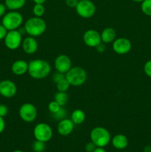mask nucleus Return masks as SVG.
Returning a JSON list of instances; mask_svg holds the SVG:
<instances>
[{
    "label": "nucleus",
    "instance_id": "4468645a",
    "mask_svg": "<svg viewBox=\"0 0 151 152\" xmlns=\"http://www.w3.org/2000/svg\"><path fill=\"white\" fill-rule=\"evenodd\" d=\"M38 42L35 37L29 36L22 40V47L24 52L27 54H33L38 50Z\"/></svg>",
    "mask_w": 151,
    "mask_h": 152
},
{
    "label": "nucleus",
    "instance_id": "a19ab883",
    "mask_svg": "<svg viewBox=\"0 0 151 152\" xmlns=\"http://www.w3.org/2000/svg\"><path fill=\"white\" fill-rule=\"evenodd\" d=\"M13 152H23V151H21V150H15V151H13Z\"/></svg>",
    "mask_w": 151,
    "mask_h": 152
},
{
    "label": "nucleus",
    "instance_id": "5701e85b",
    "mask_svg": "<svg viewBox=\"0 0 151 152\" xmlns=\"http://www.w3.org/2000/svg\"><path fill=\"white\" fill-rule=\"evenodd\" d=\"M141 10L144 14L151 16V0H144L141 4Z\"/></svg>",
    "mask_w": 151,
    "mask_h": 152
},
{
    "label": "nucleus",
    "instance_id": "6e6552de",
    "mask_svg": "<svg viewBox=\"0 0 151 152\" xmlns=\"http://www.w3.org/2000/svg\"><path fill=\"white\" fill-rule=\"evenodd\" d=\"M22 35L18 30L8 31L4 39V45L9 50H14L22 45Z\"/></svg>",
    "mask_w": 151,
    "mask_h": 152
},
{
    "label": "nucleus",
    "instance_id": "ea45409f",
    "mask_svg": "<svg viewBox=\"0 0 151 152\" xmlns=\"http://www.w3.org/2000/svg\"><path fill=\"white\" fill-rule=\"evenodd\" d=\"M133 1H135V2H141L142 3V1H144V0H133Z\"/></svg>",
    "mask_w": 151,
    "mask_h": 152
},
{
    "label": "nucleus",
    "instance_id": "4be33fe9",
    "mask_svg": "<svg viewBox=\"0 0 151 152\" xmlns=\"http://www.w3.org/2000/svg\"><path fill=\"white\" fill-rule=\"evenodd\" d=\"M56 85L58 91L62 92H66L67 91H68V89L70 88V83H68V81L65 77L61 80L60 81L58 82V83H56Z\"/></svg>",
    "mask_w": 151,
    "mask_h": 152
},
{
    "label": "nucleus",
    "instance_id": "2f4dec72",
    "mask_svg": "<svg viewBox=\"0 0 151 152\" xmlns=\"http://www.w3.org/2000/svg\"><path fill=\"white\" fill-rule=\"evenodd\" d=\"M78 2V0H65V3H66L67 6L69 7H72V8L76 7Z\"/></svg>",
    "mask_w": 151,
    "mask_h": 152
},
{
    "label": "nucleus",
    "instance_id": "473e14b6",
    "mask_svg": "<svg viewBox=\"0 0 151 152\" xmlns=\"http://www.w3.org/2000/svg\"><path fill=\"white\" fill-rule=\"evenodd\" d=\"M96 50H97V52H99V53H104V52L105 51V50H106V46H105V43L104 42H101L100 44L98 45L96 47Z\"/></svg>",
    "mask_w": 151,
    "mask_h": 152
},
{
    "label": "nucleus",
    "instance_id": "a211bd4d",
    "mask_svg": "<svg viewBox=\"0 0 151 152\" xmlns=\"http://www.w3.org/2000/svg\"><path fill=\"white\" fill-rule=\"evenodd\" d=\"M102 42L105 44L111 43L116 39V31L113 28H106L101 33Z\"/></svg>",
    "mask_w": 151,
    "mask_h": 152
},
{
    "label": "nucleus",
    "instance_id": "412c9836",
    "mask_svg": "<svg viewBox=\"0 0 151 152\" xmlns=\"http://www.w3.org/2000/svg\"><path fill=\"white\" fill-rule=\"evenodd\" d=\"M68 99V95L66 92L58 91L54 96V100L56 101L62 107L65 105Z\"/></svg>",
    "mask_w": 151,
    "mask_h": 152
},
{
    "label": "nucleus",
    "instance_id": "39448f33",
    "mask_svg": "<svg viewBox=\"0 0 151 152\" xmlns=\"http://www.w3.org/2000/svg\"><path fill=\"white\" fill-rule=\"evenodd\" d=\"M22 22V15L16 10H10L8 13H6L1 21V24L7 31L18 30L21 27Z\"/></svg>",
    "mask_w": 151,
    "mask_h": 152
},
{
    "label": "nucleus",
    "instance_id": "f8f14e48",
    "mask_svg": "<svg viewBox=\"0 0 151 152\" xmlns=\"http://www.w3.org/2000/svg\"><path fill=\"white\" fill-rule=\"evenodd\" d=\"M83 41L88 47L96 48L98 45L102 42L101 34H99L96 30H87L83 35Z\"/></svg>",
    "mask_w": 151,
    "mask_h": 152
},
{
    "label": "nucleus",
    "instance_id": "72a5a7b5",
    "mask_svg": "<svg viewBox=\"0 0 151 152\" xmlns=\"http://www.w3.org/2000/svg\"><path fill=\"white\" fill-rule=\"evenodd\" d=\"M7 7L5 6V4H3V3H0V18L3 17L4 16V14L6 13V10H7Z\"/></svg>",
    "mask_w": 151,
    "mask_h": 152
},
{
    "label": "nucleus",
    "instance_id": "f704fd0d",
    "mask_svg": "<svg viewBox=\"0 0 151 152\" xmlns=\"http://www.w3.org/2000/svg\"><path fill=\"white\" fill-rule=\"evenodd\" d=\"M54 116H56V117H59V119H61V120H62V119H64V117H65V115H66V113H65V110H62V108H61L60 111H59L58 113H56V114H53ZM57 117V118H58Z\"/></svg>",
    "mask_w": 151,
    "mask_h": 152
},
{
    "label": "nucleus",
    "instance_id": "e433bc0d",
    "mask_svg": "<svg viewBox=\"0 0 151 152\" xmlns=\"http://www.w3.org/2000/svg\"><path fill=\"white\" fill-rule=\"evenodd\" d=\"M93 152H107V151H105V148H102V147H96V148L94 150V151Z\"/></svg>",
    "mask_w": 151,
    "mask_h": 152
},
{
    "label": "nucleus",
    "instance_id": "f3484780",
    "mask_svg": "<svg viewBox=\"0 0 151 152\" xmlns=\"http://www.w3.org/2000/svg\"><path fill=\"white\" fill-rule=\"evenodd\" d=\"M111 142H112L113 146L115 148L118 150H123L127 148V145H128L129 141L125 135L119 134L115 135L112 138Z\"/></svg>",
    "mask_w": 151,
    "mask_h": 152
},
{
    "label": "nucleus",
    "instance_id": "a878e982",
    "mask_svg": "<svg viewBox=\"0 0 151 152\" xmlns=\"http://www.w3.org/2000/svg\"><path fill=\"white\" fill-rule=\"evenodd\" d=\"M33 149L35 152H43L45 149V142L36 140L33 144Z\"/></svg>",
    "mask_w": 151,
    "mask_h": 152
},
{
    "label": "nucleus",
    "instance_id": "9d476101",
    "mask_svg": "<svg viewBox=\"0 0 151 152\" xmlns=\"http://www.w3.org/2000/svg\"><path fill=\"white\" fill-rule=\"evenodd\" d=\"M132 48V43L124 37L116 38L113 42V50L117 54L124 55L129 53Z\"/></svg>",
    "mask_w": 151,
    "mask_h": 152
},
{
    "label": "nucleus",
    "instance_id": "dca6fc26",
    "mask_svg": "<svg viewBox=\"0 0 151 152\" xmlns=\"http://www.w3.org/2000/svg\"><path fill=\"white\" fill-rule=\"evenodd\" d=\"M28 62L22 59L15 61L11 66V71L15 75L21 76L28 72Z\"/></svg>",
    "mask_w": 151,
    "mask_h": 152
},
{
    "label": "nucleus",
    "instance_id": "9b49d317",
    "mask_svg": "<svg viewBox=\"0 0 151 152\" xmlns=\"http://www.w3.org/2000/svg\"><path fill=\"white\" fill-rule=\"evenodd\" d=\"M54 66L57 72L65 74L72 68V61L68 55L60 54L55 59Z\"/></svg>",
    "mask_w": 151,
    "mask_h": 152
},
{
    "label": "nucleus",
    "instance_id": "4c0bfd02",
    "mask_svg": "<svg viewBox=\"0 0 151 152\" xmlns=\"http://www.w3.org/2000/svg\"><path fill=\"white\" fill-rule=\"evenodd\" d=\"M35 4H44L47 0H33Z\"/></svg>",
    "mask_w": 151,
    "mask_h": 152
},
{
    "label": "nucleus",
    "instance_id": "f257e3e1",
    "mask_svg": "<svg viewBox=\"0 0 151 152\" xmlns=\"http://www.w3.org/2000/svg\"><path fill=\"white\" fill-rule=\"evenodd\" d=\"M51 66L47 61L36 59L28 62V72L32 78L35 80H41L50 74Z\"/></svg>",
    "mask_w": 151,
    "mask_h": 152
},
{
    "label": "nucleus",
    "instance_id": "bb28decb",
    "mask_svg": "<svg viewBox=\"0 0 151 152\" xmlns=\"http://www.w3.org/2000/svg\"><path fill=\"white\" fill-rule=\"evenodd\" d=\"M144 72L148 77L151 78V59L147 61L144 65Z\"/></svg>",
    "mask_w": 151,
    "mask_h": 152
},
{
    "label": "nucleus",
    "instance_id": "ddd939ff",
    "mask_svg": "<svg viewBox=\"0 0 151 152\" xmlns=\"http://www.w3.org/2000/svg\"><path fill=\"white\" fill-rule=\"evenodd\" d=\"M17 92V87L13 81L9 80L0 82V95L5 98L13 97Z\"/></svg>",
    "mask_w": 151,
    "mask_h": 152
},
{
    "label": "nucleus",
    "instance_id": "37998d69",
    "mask_svg": "<svg viewBox=\"0 0 151 152\" xmlns=\"http://www.w3.org/2000/svg\"><path fill=\"white\" fill-rule=\"evenodd\" d=\"M78 1H81V0H78Z\"/></svg>",
    "mask_w": 151,
    "mask_h": 152
},
{
    "label": "nucleus",
    "instance_id": "20e7f679",
    "mask_svg": "<svg viewBox=\"0 0 151 152\" xmlns=\"http://www.w3.org/2000/svg\"><path fill=\"white\" fill-rule=\"evenodd\" d=\"M87 72L81 67H72L65 74V78L70 86H81L87 80Z\"/></svg>",
    "mask_w": 151,
    "mask_h": 152
},
{
    "label": "nucleus",
    "instance_id": "0eeeda50",
    "mask_svg": "<svg viewBox=\"0 0 151 152\" xmlns=\"http://www.w3.org/2000/svg\"><path fill=\"white\" fill-rule=\"evenodd\" d=\"M53 129L45 123H40L34 127L33 136L36 140L48 142L53 137Z\"/></svg>",
    "mask_w": 151,
    "mask_h": 152
},
{
    "label": "nucleus",
    "instance_id": "6ab92c4d",
    "mask_svg": "<svg viewBox=\"0 0 151 152\" xmlns=\"http://www.w3.org/2000/svg\"><path fill=\"white\" fill-rule=\"evenodd\" d=\"M26 3V0H4V4L10 10H17L22 8Z\"/></svg>",
    "mask_w": 151,
    "mask_h": 152
},
{
    "label": "nucleus",
    "instance_id": "c9c22d12",
    "mask_svg": "<svg viewBox=\"0 0 151 152\" xmlns=\"http://www.w3.org/2000/svg\"><path fill=\"white\" fill-rule=\"evenodd\" d=\"M5 128V122H4V117H0V134L2 133Z\"/></svg>",
    "mask_w": 151,
    "mask_h": 152
},
{
    "label": "nucleus",
    "instance_id": "7c9ffc66",
    "mask_svg": "<svg viewBox=\"0 0 151 152\" xmlns=\"http://www.w3.org/2000/svg\"><path fill=\"white\" fill-rule=\"evenodd\" d=\"M7 31H8L3 26L2 24H1V25H0V40L4 39L6 34H7Z\"/></svg>",
    "mask_w": 151,
    "mask_h": 152
},
{
    "label": "nucleus",
    "instance_id": "c756f323",
    "mask_svg": "<svg viewBox=\"0 0 151 152\" xmlns=\"http://www.w3.org/2000/svg\"><path fill=\"white\" fill-rule=\"evenodd\" d=\"M65 74H62V73L57 72L54 74L53 80V81H54V83H58L59 81H60L61 80H62L63 78H65Z\"/></svg>",
    "mask_w": 151,
    "mask_h": 152
},
{
    "label": "nucleus",
    "instance_id": "7ed1b4c3",
    "mask_svg": "<svg viewBox=\"0 0 151 152\" xmlns=\"http://www.w3.org/2000/svg\"><path fill=\"white\" fill-rule=\"evenodd\" d=\"M90 140L97 147L107 146L111 141L110 133L104 127L98 126L92 129L90 132Z\"/></svg>",
    "mask_w": 151,
    "mask_h": 152
},
{
    "label": "nucleus",
    "instance_id": "2eb2a0df",
    "mask_svg": "<svg viewBox=\"0 0 151 152\" xmlns=\"http://www.w3.org/2000/svg\"><path fill=\"white\" fill-rule=\"evenodd\" d=\"M74 123L70 119L64 118L59 121L57 126V131L62 136H68L74 129Z\"/></svg>",
    "mask_w": 151,
    "mask_h": 152
},
{
    "label": "nucleus",
    "instance_id": "423d86ee",
    "mask_svg": "<svg viewBox=\"0 0 151 152\" xmlns=\"http://www.w3.org/2000/svg\"><path fill=\"white\" fill-rule=\"evenodd\" d=\"M75 8L77 14L84 19H90L93 17L96 11V6L90 0L78 1Z\"/></svg>",
    "mask_w": 151,
    "mask_h": 152
},
{
    "label": "nucleus",
    "instance_id": "79ce46f5",
    "mask_svg": "<svg viewBox=\"0 0 151 152\" xmlns=\"http://www.w3.org/2000/svg\"><path fill=\"white\" fill-rule=\"evenodd\" d=\"M121 152H127V151H121Z\"/></svg>",
    "mask_w": 151,
    "mask_h": 152
},
{
    "label": "nucleus",
    "instance_id": "b1692460",
    "mask_svg": "<svg viewBox=\"0 0 151 152\" xmlns=\"http://www.w3.org/2000/svg\"><path fill=\"white\" fill-rule=\"evenodd\" d=\"M45 13V7L43 4H35L33 7V13L36 17H41Z\"/></svg>",
    "mask_w": 151,
    "mask_h": 152
},
{
    "label": "nucleus",
    "instance_id": "c85d7f7f",
    "mask_svg": "<svg viewBox=\"0 0 151 152\" xmlns=\"http://www.w3.org/2000/svg\"><path fill=\"white\" fill-rule=\"evenodd\" d=\"M8 108L4 104H0V117H4L7 114Z\"/></svg>",
    "mask_w": 151,
    "mask_h": 152
},
{
    "label": "nucleus",
    "instance_id": "cd10ccee",
    "mask_svg": "<svg viewBox=\"0 0 151 152\" xmlns=\"http://www.w3.org/2000/svg\"><path fill=\"white\" fill-rule=\"evenodd\" d=\"M96 147L97 146H96L92 141H90V142H87V143L86 144L84 148H85V151L87 152H93L94 150L96 148Z\"/></svg>",
    "mask_w": 151,
    "mask_h": 152
},
{
    "label": "nucleus",
    "instance_id": "58836bf2",
    "mask_svg": "<svg viewBox=\"0 0 151 152\" xmlns=\"http://www.w3.org/2000/svg\"><path fill=\"white\" fill-rule=\"evenodd\" d=\"M144 152H151L150 145H146V146L144 148Z\"/></svg>",
    "mask_w": 151,
    "mask_h": 152
},
{
    "label": "nucleus",
    "instance_id": "f03ea898",
    "mask_svg": "<svg viewBox=\"0 0 151 152\" xmlns=\"http://www.w3.org/2000/svg\"><path fill=\"white\" fill-rule=\"evenodd\" d=\"M24 28L28 35L33 37H37L45 32L47 24L41 17L33 16L25 22Z\"/></svg>",
    "mask_w": 151,
    "mask_h": 152
},
{
    "label": "nucleus",
    "instance_id": "1a4fd4ad",
    "mask_svg": "<svg viewBox=\"0 0 151 152\" xmlns=\"http://www.w3.org/2000/svg\"><path fill=\"white\" fill-rule=\"evenodd\" d=\"M19 114L24 122L32 123L37 117V109L33 104L26 102L21 105Z\"/></svg>",
    "mask_w": 151,
    "mask_h": 152
},
{
    "label": "nucleus",
    "instance_id": "393cba45",
    "mask_svg": "<svg viewBox=\"0 0 151 152\" xmlns=\"http://www.w3.org/2000/svg\"><path fill=\"white\" fill-rule=\"evenodd\" d=\"M62 107L56 101L53 100L48 104V110L51 114H55L59 112Z\"/></svg>",
    "mask_w": 151,
    "mask_h": 152
},
{
    "label": "nucleus",
    "instance_id": "aec40b11",
    "mask_svg": "<svg viewBox=\"0 0 151 152\" xmlns=\"http://www.w3.org/2000/svg\"><path fill=\"white\" fill-rule=\"evenodd\" d=\"M86 115L84 111L81 109H76L71 114V119L75 125H81L85 120Z\"/></svg>",
    "mask_w": 151,
    "mask_h": 152
}]
</instances>
